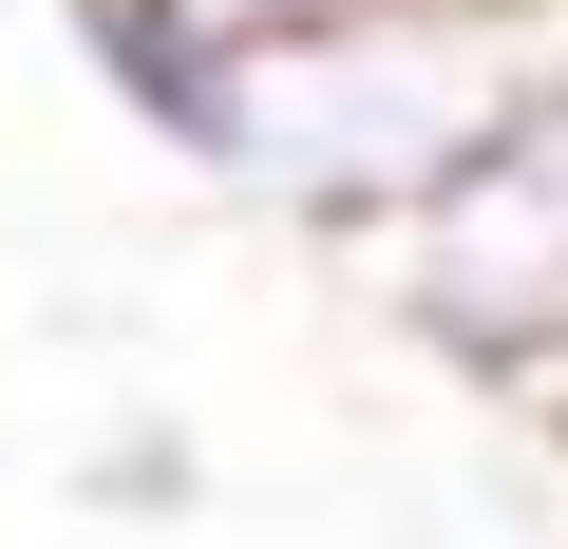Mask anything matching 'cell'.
<instances>
[{"label":"cell","instance_id":"6da1fadb","mask_svg":"<svg viewBox=\"0 0 568 549\" xmlns=\"http://www.w3.org/2000/svg\"><path fill=\"white\" fill-rule=\"evenodd\" d=\"M549 58H568V0H361V20L246 39L209 190L265 209V227H304V246H379Z\"/></svg>","mask_w":568,"mask_h":549},{"label":"cell","instance_id":"3957f363","mask_svg":"<svg viewBox=\"0 0 568 549\" xmlns=\"http://www.w3.org/2000/svg\"><path fill=\"white\" fill-rule=\"evenodd\" d=\"M77 58H95V95L171 171H227V95H246V39L227 20H190V0H77Z\"/></svg>","mask_w":568,"mask_h":549},{"label":"cell","instance_id":"277c9868","mask_svg":"<svg viewBox=\"0 0 568 549\" xmlns=\"http://www.w3.org/2000/svg\"><path fill=\"white\" fill-rule=\"evenodd\" d=\"M95 492H114V511H171V492H190V436H114Z\"/></svg>","mask_w":568,"mask_h":549},{"label":"cell","instance_id":"7a4b0ae2","mask_svg":"<svg viewBox=\"0 0 568 549\" xmlns=\"http://www.w3.org/2000/svg\"><path fill=\"white\" fill-rule=\"evenodd\" d=\"M379 265V304L455 360V379H493V398H568V58L361 246Z\"/></svg>","mask_w":568,"mask_h":549},{"label":"cell","instance_id":"5b68a950","mask_svg":"<svg viewBox=\"0 0 568 549\" xmlns=\"http://www.w3.org/2000/svg\"><path fill=\"white\" fill-rule=\"evenodd\" d=\"M190 20H227V39H304V20H361V0H190Z\"/></svg>","mask_w":568,"mask_h":549}]
</instances>
